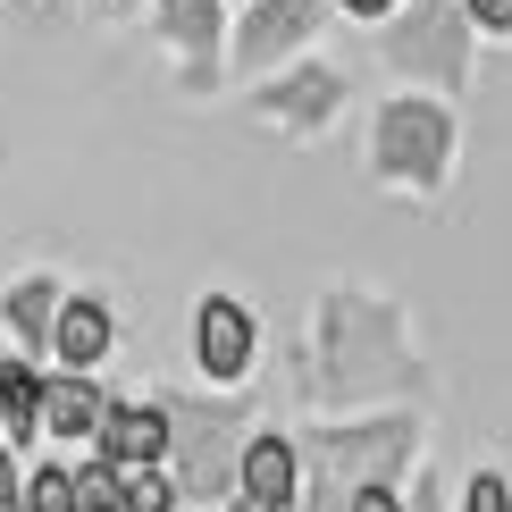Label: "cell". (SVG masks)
I'll list each match as a JSON object with an SVG mask.
<instances>
[{
    "label": "cell",
    "instance_id": "1",
    "mask_svg": "<svg viewBox=\"0 0 512 512\" xmlns=\"http://www.w3.org/2000/svg\"><path fill=\"white\" fill-rule=\"evenodd\" d=\"M378 177H395V185H437L445 177V160H454V110L429 93H403L378 110Z\"/></svg>",
    "mask_w": 512,
    "mask_h": 512
},
{
    "label": "cell",
    "instance_id": "14",
    "mask_svg": "<svg viewBox=\"0 0 512 512\" xmlns=\"http://www.w3.org/2000/svg\"><path fill=\"white\" fill-rule=\"evenodd\" d=\"M126 512H177V479L160 462H135L126 471Z\"/></svg>",
    "mask_w": 512,
    "mask_h": 512
},
{
    "label": "cell",
    "instance_id": "13",
    "mask_svg": "<svg viewBox=\"0 0 512 512\" xmlns=\"http://www.w3.org/2000/svg\"><path fill=\"white\" fill-rule=\"evenodd\" d=\"M17 512H84V504H76V471H26Z\"/></svg>",
    "mask_w": 512,
    "mask_h": 512
},
{
    "label": "cell",
    "instance_id": "10",
    "mask_svg": "<svg viewBox=\"0 0 512 512\" xmlns=\"http://www.w3.org/2000/svg\"><path fill=\"white\" fill-rule=\"evenodd\" d=\"M34 403H42V370L34 361H0V437H42L34 429Z\"/></svg>",
    "mask_w": 512,
    "mask_h": 512
},
{
    "label": "cell",
    "instance_id": "21",
    "mask_svg": "<svg viewBox=\"0 0 512 512\" xmlns=\"http://www.w3.org/2000/svg\"><path fill=\"white\" fill-rule=\"evenodd\" d=\"M353 9H378V0H353Z\"/></svg>",
    "mask_w": 512,
    "mask_h": 512
},
{
    "label": "cell",
    "instance_id": "3",
    "mask_svg": "<svg viewBox=\"0 0 512 512\" xmlns=\"http://www.w3.org/2000/svg\"><path fill=\"white\" fill-rule=\"evenodd\" d=\"M118 345V311L101 303V294H59V319H51V353L59 370H93V361H110Z\"/></svg>",
    "mask_w": 512,
    "mask_h": 512
},
{
    "label": "cell",
    "instance_id": "17",
    "mask_svg": "<svg viewBox=\"0 0 512 512\" xmlns=\"http://www.w3.org/2000/svg\"><path fill=\"white\" fill-rule=\"evenodd\" d=\"M462 512H512V487H504L496 471H479L471 487H462Z\"/></svg>",
    "mask_w": 512,
    "mask_h": 512
},
{
    "label": "cell",
    "instance_id": "18",
    "mask_svg": "<svg viewBox=\"0 0 512 512\" xmlns=\"http://www.w3.org/2000/svg\"><path fill=\"white\" fill-rule=\"evenodd\" d=\"M17 496H26V471H17L9 437H0V512H17Z\"/></svg>",
    "mask_w": 512,
    "mask_h": 512
},
{
    "label": "cell",
    "instance_id": "12",
    "mask_svg": "<svg viewBox=\"0 0 512 512\" xmlns=\"http://www.w3.org/2000/svg\"><path fill=\"white\" fill-rule=\"evenodd\" d=\"M76 504H84V512H126V471H118L110 454H93V462L76 471Z\"/></svg>",
    "mask_w": 512,
    "mask_h": 512
},
{
    "label": "cell",
    "instance_id": "2",
    "mask_svg": "<svg viewBox=\"0 0 512 512\" xmlns=\"http://www.w3.org/2000/svg\"><path fill=\"white\" fill-rule=\"evenodd\" d=\"M252 345H261V328H252V311L236 303V294H202V311H194V361H202V378L236 387V378L252 370Z\"/></svg>",
    "mask_w": 512,
    "mask_h": 512
},
{
    "label": "cell",
    "instance_id": "6",
    "mask_svg": "<svg viewBox=\"0 0 512 512\" xmlns=\"http://www.w3.org/2000/svg\"><path fill=\"white\" fill-rule=\"evenodd\" d=\"M236 496L252 504H303V454H294L286 437H244L236 445Z\"/></svg>",
    "mask_w": 512,
    "mask_h": 512
},
{
    "label": "cell",
    "instance_id": "4",
    "mask_svg": "<svg viewBox=\"0 0 512 512\" xmlns=\"http://www.w3.org/2000/svg\"><path fill=\"white\" fill-rule=\"evenodd\" d=\"M93 445L118 462V471H135V462H168V445H177V420H168V403H110L101 412Z\"/></svg>",
    "mask_w": 512,
    "mask_h": 512
},
{
    "label": "cell",
    "instance_id": "19",
    "mask_svg": "<svg viewBox=\"0 0 512 512\" xmlns=\"http://www.w3.org/2000/svg\"><path fill=\"white\" fill-rule=\"evenodd\" d=\"M462 17H471V26H487V34H512V0H471Z\"/></svg>",
    "mask_w": 512,
    "mask_h": 512
},
{
    "label": "cell",
    "instance_id": "11",
    "mask_svg": "<svg viewBox=\"0 0 512 512\" xmlns=\"http://www.w3.org/2000/svg\"><path fill=\"white\" fill-rule=\"evenodd\" d=\"M336 93H345V84L319 68V76H294V84H277V93H261V110H269V118H328Z\"/></svg>",
    "mask_w": 512,
    "mask_h": 512
},
{
    "label": "cell",
    "instance_id": "8",
    "mask_svg": "<svg viewBox=\"0 0 512 512\" xmlns=\"http://www.w3.org/2000/svg\"><path fill=\"white\" fill-rule=\"evenodd\" d=\"M311 26H319V0H261V9L236 26V59H244V68H269V59L294 51Z\"/></svg>",
    "mask_w": 512,
    "mask_h": 512
},
{
    "label": "cell",
    "instance_id": "16",
    "mask_svg": "<svg viewBox=\"0 0 512 512\" xmlns=\"http://www.w3.org/2000/svg\"><path fill=\"white\" fill-rule=\"evenodd\" d=\"M345 512H412V504H403L395 487H387V471H370V479H361L353 496H345Z\"/></svg>",
    "mask_w": 512,
    "mask_h": 512
},
{
    "label": "cell",
    "instance_id": "5",
    "mask_svg": "<svg viewBox=\"0 0 512 512\" xmlns=\"http://www.w3.org/2000/svg\"><path fill=\"white\" fill-rule=\"evenodd\" d=\"M395 68H429L437 84H462V9H420L403 34H387Z\"/></svg>",
    "mask_w": 512,
    "mask_h": 512
},
{
    "label": "cell",
    "instance_id": "7",
    "mask_svg": "<svg viewBox=\"0 0 512 512\" xmlns=\"http://www.w3.org/2000/svg\"><path fill=\"white\" fill-rule=\"evenodd\" d=\"M101 412H110V395H101L84 370H51L42 378V403H34V429L42 437H93Z\"/></svg>",
    "mask_w": 512,
    "mask_h": 512
},
{
    "label": "cell",
    "instance_id": "20",
    "mask_svg": "<svg viewBox=\"0 0 512 512\" xmlns=\"http://www.w3.org/2000/svg\"><path fill=\"white\" fill-rule=\"evenodd\" d=\"M412 512H445V504H437V496H412Z\"/></svg>",
    "mask_w": 512,
    "mask_h": 512
},
{
    "label": "cell",
    "instance_id": "15",
    "mask_svg": "<svg viewBox=\"0 0 512 512\" xmlns=\"http://www.w3.org/2000/svg\"><path fill=\"white\" fill-rule=\"evenodd\" d=\"M210 26H219L210 0H177V9H168V42H185V51H210Z\"/></svg>",
    "mask_w": 512,
    "mask_h": 512
},
{
    "label": "cell",
    "instance_id": "9",
    "mask_svg": "<svg viewBox=\"0 0 512 512\" xmlns=\"http://www.w3.org/2000/svg\"><path fill=\"white\" fill-rule=\"evenodd\" d=\"M0 319L17 328L26 353H42V345H51V319H59V286H51V277H17L9 303H0Z\"/></svg>",
    "mask_w": 512,
    "mask_h": 512
}]
</instances>
